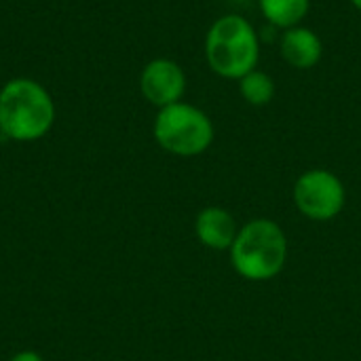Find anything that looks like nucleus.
Listing matches in <instances>:
<instances>
[{"label": "nucleus", "mask_w": 361, "mask_h": 361, "mask_svg": "<svg viewBox=\"0 0 361 361\" xmlns=\"http://www.w3.org/2000/svg\"><path fill=\"white\" fill-rule=\"evenodd\" d=\"M55 123L51 93L32 78H11L0 89V133L15 142H36Z\"/></svg>", "instance_id": "f257e3e1"}, {"label": "nucleus", "mask_w": 361, "mask_h": 361, "mask_svg": "<svg viewBox=\"0 0 361 361\" xmlns=\"http://www.w3.org/2000/svg\"><path fill=\"white\" fill-rule=\"evenodd\" d=\"M288 237L271 218H254L245 222L228 250L237 275L254 283L275 279L288 262Z\"/></svg>", "instance_id": "f03ea898"}, {"label": "nucleus", "mask_w": 361, "mask_h": 361, "mask_svg": "<svg viewBox=\"0 0 361 361\" xmlns=\"http://www.w3.org/2000/svg\"><path fill=\"white\" fill-rule=\"evenodd\" d=\"M207 66L222 78L239 80L260 61V36L241 15L218 17L205 36Z\"/></svg>", "instance_id": "7ed1b4c3"}, {"label": "nucleus", "mask_w": 361, "mask_h": 361, "mask_svg": "<svg viewBox=\"0 0 361 361\" xmlns=\"http://www.w3.org/2000/svg\"><path fill=\"white\" fill-rule=\"evenodd\" d=\"M152 133L165 152L184 159L207 152L216 137L209 114L186 102L161 108L157 112Z\"/></svg>", "instance_id": "20e7f679"}, {"label": "nucleus", "mask_w": 361, "mask_h": 361, "mask_svg": "<svg viewBox=\"0 0 361 361\" xmlns=\"http://www.w3.org/2000/svg\"><path fill=\"white\" fill-rule=\"evenodd\" d=\"M292 199L305 218L328 222L343 214L347 205V188L334 171L315 167L298 176L294 182Z\"/></svg>", "instance_id": "39448f33"}, {"label": "nucleus", "mask_w": 361, "mask_h": 361, "mask_svg": "<svg viewBox=\"0 0 361 361\" xmlns=\"http://www.w3.org/2000/svg\"><path fill=\"white\" fill-rule=\"evenodd\" d=\"M140 91L159 110L182 102L186 93V74L182 66L167 57L148 61L140 76Z\"/></svg>", "instance_id": "423d86ee"}, {"label": "nucleus", "mask_w": 361, "mask_h": 361, "mask_svg": "<svg viewBox=\"0 0 361 361\" xmlns=\"http://www.w3.org/2000/svg\"><path fill=\"white\" fill-rule=\"evenodd\" d=\"M239 228L241 226L237 224L235 216L220 205L203 207L195 218L197 239L203 247L214 252H228L239 235Z\"/></svg>", "instance_id": "0eeeda50"}, {"label": "nucleus", "mask_w": 361, "mask_h": 361, "mask_svg": "<svg viewBox=\"0 0 361 361\" xmlns=\"http://www.w3.org/2000/svg\"><path fill=\"white\" fill-rule=\"evenodd\" d=\"M279 51L288 66L296 70H311L324 57V42L315 30L305 25H294L283 30L279 40Z\"/></svg>", "instance_id": "6e6552de"}, {"label": "nucleus", "mask_w": 361, "mask_h": 361, "mask_svg": "<svg viewBox=\"0 0 361 361\" xmlns=\"http://www.w3.org/2000/svg\"><path fill=\"white\" fill-rule=\"evenodd\" d=\"M264 19L281 30L300 25L311 11V0H258Z\"/></svg>", "instance_id": "1a4fd4ad"}, {"label": "nucleus", "mask_w": 361, "mask_h": 361, "mask_svg": "<svg viewBox=\"0 0 361 361\" xmlns=\"http://www.w3.org/2000/svg\"><path fill=\"white\" fill-rule=\"evenodd\" d=\"M237 82H239L241 97L250 106L262 108V106H269L275 99L277 82H275V78L269 72H264L260 68H254L252 72H247L245 76H241Z\"/></svg>", "instance_id": "9d476101"}, {"label": "nucleus", "mask_w": 361, "mask_h": 361, "mask_svg": "<svg viewBox=\"0 0 361 361\" xmlns=\"http://www.w3.org/2000/svg\"><path fill=\"white\" fill-rule=\"evenodd\" d=\"M11 361H44L36 351H21V353H17L15 357Z\"/></svg>", "instance_id": "9b49d317"}, {"label": "nucleus", "mask_w": 361, "mask_h": 361, "mask_svg": "<svg viewBox=\"0 0 361 361\" xmlns=\"http://www.w3.org/2000/svg\"><path fill=\"white\" fill-rule=\"evenodd\" d=\"M351 4H353V6H355V8L361 13V0H351Z\"/></svg>", "instance_id": "f8f14e48"}]
</instances>
